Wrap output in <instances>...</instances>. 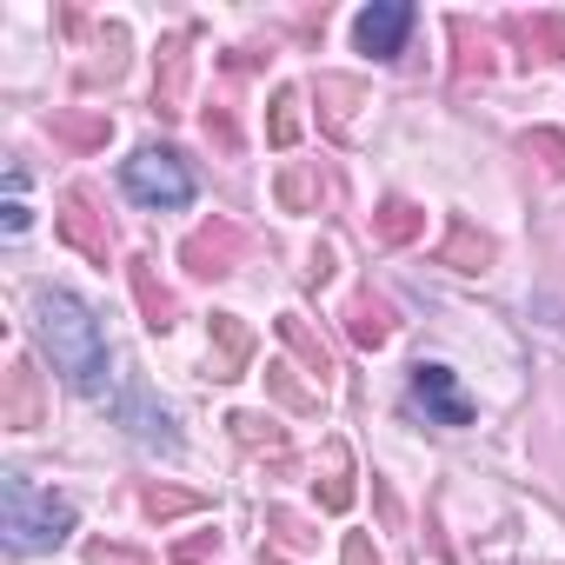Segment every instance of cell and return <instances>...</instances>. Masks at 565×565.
<instances>
[{
	"label": "cell",
	"instance_id": "9",
	"mask_svg": "<svg viewBox=\"0 0 565 565\" xmlns=\"http://www.w3.org/2000/svg\"><path fill=\"white\" fill-rule=\"evenodd\" d=\"M246 360H253V333L239 327V313H213V380H239Z\"/></svg>",
	"mask_w": 565,
	"mask_h": 565
},
{
	"label": "cell",
	"instance_id": "10",
	"mask_svg": "<svg viewBox=\"0 0 565 565\" xmlns=\"http://www.w3.org/2000/svg\"><path fill=\"white\" fill-rule=\"evenodd\" d=\"M8 426H14V433H34V426H41V373H34L28 360L8 366Z\"/></svg>",
	"mask_w": 565,
	"mask_h": 565
},
{
	"label": "cell",
	"instance_id": "28",
	"mask_svg": "<svg viewBox=\"0 0 565 565\" xmlns=\"http://www.w3.org/2000/svg\"><path fill=\"white\" fill-rule=\"evenodd\" d=\"M266 525L287 539V545H307V532H300V519H294V512H279V505H273V512H266Z\"/></svg>",
	"mask_w": 565,
	"mask_h": 565
},
{
	"label": "cell",
	"instance_id": "23",
	"mask_svg": "<svg viewBox=\"0 0 565 565\" xmlns=\"http://www.w3.org/2000/svg\"><path fill=\"white\" fill-rule=\"evenodd\" d=\"M525 153H545V173H565V134H525Z\"/></svg>",
	"mask_w": 565,
	"mask_h": 565
},
{
	"label": "cell",
	"instance_id": "31",
	"mask_svg": "<svg viewBox=\"0 0 565 565\" xmlns=\"http://www.w3.org/2000/svg\"><path fill=\"white\" fill-rule=\"evenodd\" d=\"M266 565H287V558H273V552H266Z\"/></svg>",
	"mask_w": 565,
	"mask_h": 565
},
{
	"label": "cell",
	"instance_id": "1",
	"mask_svg": "<svg viewBox=\"0 0 565 565\" xmlns=\"http://www.w3.org/2000/svg\"><path fill=\"white\" fill-rule=\"evenodd\" d=\"M34 333H41V347H47V360H54V373L74 386V393H107V333H100V320H94V307L87 300H74L67 287H41L34 294Z\"/></svg>",
	"mask_w": 565,
	"mask_h": 565
},
{
	"label": "cell",
	"instance_id": "19",
	"mask_svg": "<svg viewBox=\"0 0 565 565\" xmlns=\"http://www.w3.org/2000/svg\"><path fill=\"white\" fill-rule=\"evenodd\" d=\"M54 134L74 147H100L107 140V114H54Z\"/></svg>",
	"mask_w": 565,
	"mask_h": 565
},
{
	"label": "cell",
	"instance_id": "7",
	"mask_svg": "<svg viewBox=\"0 0 565 565\" xmlns=\"http://www.w3.org/2000/svg\"><path fill=\"white\" fill-rule=\"evenodd\" d=\"M61 233H67V246H81L94 266H107V259H114V226H107V213H94L87 186H74V193L61 200Z\"/></svg>",
	"mask_w": 565,
	"mask_h": 565
},
{
	"label": "cell",
	"instance_id": "15",
	"mask_svg": "<svg viewBox=\"0 0 565 565\" xmlns=\"http://www.w3.org/2000/svg\"><path fill=\"white\" fill-rule=\"evenodd\" d=\"M320 505H327V512H347V505H353V466H347V446H340V439L327 446V486H320Z\"/></svg>",
	"mask_w": 565,
	"mask_h": 565
},
{
	"label": "cell",
	"instance_id": "13",
	"mask_svg": "<svg viewBox=\"0 0 565 565\" xmlns=\"http://www.w3.org/2000/svg\"><path fill=\"white\" fill-rule=\"evenodd\" d=\"M279 340H287V347H294V353L307 360V373H313L320 386L333 380V353H327V340H320V333H313V327H307L300 313H279Z\"/></svg>",
	"mask_w": 565,
	"mask_h": 565
},
{
	"label": "cell",
	"instance_id": "26",
	"mask_svg": "<svg viewBox=\"0 0 565 565\" xmlns=\"http://www.w3.org/2000/svg\"><path fill=\"white\" fill-rule=\"evenodd\" d=\"M266 373H273V386H279V399H287V406H300V413H307V406H320V393H300V386L287 380L294 366H266Z\"/></svg>",
	"mask_w": 565,
	"mask_h": 565
},
{
	"label": "cell",
	"instance_id": "16",
	"mask_svg": "<svg viewBox=\"0 0 565 565\" xmlns=\"http://www.w3.org/2000/svg\"><path fill=\"white\" fill-rule=\"evenodd\" d=\"M180 100H186V54H180V41H167V81H153V107L180 114Z\"/></svg>",
	"mask_w": 565,
	"mask_h": 565
},
{
	"label": "cell",
	"instance_id": "29",
	"mask_svg": "<svg viewBox=\"0 0 565 565\" xmlns=\"http://www.w3.org/2000/svg\"><path fill=\"white\" fill-rule=\"evenodd\" d=\"M340 565H380V558H373V539H366V532H353V539H347V552H340Z\"/></svg>",
	"mask_w": 565,
	"mask_h": 565
},
{
	"label": "cell",
	"instance_id": "25",
	"mask_svg": "<svg viewBox=\"0 0 565 565\" xmlns=\"http://www.w3.org/2000/svg\"><path fill=\"white\" fill-rule=\"evenodd\" d=\"M87 565H147V558H140V552H127V545L94 539V545H87Z\"/></svg>",
	"mask_w": 565,
	"mask_h": 565
},
{
	"label": "cell",
	"instance_id": "14",
	"mask_svg": "<svg viewBox=\"0 0 565 565\" xmlns=\"http://www.w3.org/2000/svg\"><path fill=\"white\" fill-rule=\"evenodd\" d=\"M419 226H426V213H419L413 200H386V206H380V220H373V233H380L386 246H406V239H419Z\"/></svg>",
	"mask_w": 565,
	"mask_h": 565
},
{
	"label": "cell",
	"instance_id": "21",
	"mask_svg": "<svg viewBox=\"0 0 565 565\" xmlns=\"http://www.w3.org/2000/svg\"><path fill=\"white\" fill-rule=\"evenodd\" d=\"M347 327H353V340H360V347H386V333H393V327H386V313H380L373 300H353Z\"/></svg>",
	"mask_w": 565,
	"mask_h": 565
},
{
	"label": "cell",
	"instance_id": "11",
	"mask_svg": "<svg viewBox=\"0 0 565 565\" xmlns=\"http://www.w3.org/2000/svg\"><path fill=\"white\" fill-rule=\"evenodd\" d=\"M127 279H134V300H140L147 333H167V327H173V294L153 279V259H134V266H127Z\"/></svg>",
	"mask_w": 565,
	"mask_h": 565
},
{
	"label": "cell",
	"instance_id": "4",
	"mask_svg": "<svg viewBox=\"0 0 565 565\" xmlns=\"http://www.w3.org/2000/svg\"><path fill=\"white\" fill-rule=\"evenodd\" d=\"M114 419L134 433V446H147V452H180V426H173V413L153 406V393H147L140 380H127V386L114 393Z\"/></svg>",
	"mask_w": 565,
	"mask_h": 565
},
{
	"label": "cell",
	"instance_id": "22",
	"mask_svg": "<svg viewBox=\"0 0 565 565\" xmlns=\"http://www.w3.org/2000/svg\"><path fill=\"white\" fill-rule=\"evenodd\" d=\"M213 552H220V532H193V539L173 545V565H206Z\"/></svg>",
	"mask_w": 565,
	"mask_h": 565
},
{
	"label": "cell",
	"instance_id": "5",
	"mask_svg": "<svg viewBox=\"0 0 565 565\" xmlns=\"http://www.w3.org/2000/svg\"><path fill=\"white\" fill-rule=\"evenodd\" d=\"M413 406L426 413V426H472V399L459 393L452 366H439V360L413 366Z\"/></svg>",
	"mask_w": 565,
	"mask_h": 565
},
{
	"label": "cell",
	"instance_id": "8",
	"mask_svg": "<svg viewBox=\"0 0 565 565\" xmlns=\"http://www.w3.org/2000/svg\"><path fill=\"white\" fill-rule=\"evenodd\" d=\"M233 253H239V233L226 226V220H213V226H200L186 246H180V259H186V273H200V279H220L226 266H233Z\"/></svg>",
	"mask_w": 565,
	"mask_h": 565
},
{
	"label": "cell",
	"instance_id": "17",
	"mask_svg": "<svg viewBox=\"0 0 565 565\" xmlns=\"http://www.w3.org/2000/svg\"><path fill=\"white\" fill-rule=\"evenodd\" d=\"M226 426H233V439H239V446H266V452H287V433H279V426H273L266 413H233Z\"/></svg>",
	"mask_w": 565,
	"mask_h": 565
},
{
	"label": "cell",
	"instance_id": "27",
	"mask_svg": "<svg viewBox=\"0 0 565 565\" xmlns=\"http://www.w3.org/2000/svg\"><path fill=\"white\" fill-rule=\"evenodd\" d=\"M313 193H320V186H313L307 173H287V180H279V200H287V206H307Z\"/></svg>",
	"mask_w": 565,
	"mask_h": 565
},
{
	"label": "cell",
	"instance_id": "30",
	"mask_svg": "<svg viewBox=\"0 0 565 565\" xmlns=\"http://www.w3.org/2000/svg\"><path fill=\"white\" fill-rule=\"evenodd\" d=\"M0 226H8V233H28V206L8 200V206H0Z\"/></svg>",
	"mask_w": 565,
	"mask_h": 565
},
{
	"label": "cell",
	"instance_id": "12",
	"mask_svg": "<svg viewBox=\"0 0 565 565\" xmlns=\"http://www.w3.org/2000/svg\"><path fill=\"white\" fill-rule=\"evenodd\" d=\"M486 259H492V239H486L479 226L452 220V233H446V246H439V266H452V273H486Z\"/></svg>",
	"mask_w": 565,
	"mask_h": 565
},
{
	"label": "cell",
	"instance_id": "18",
	"mask_svg": "<svg viewBox=\"0 0 565 565\" xmlns=\"http://www.w3.org/2000/svg\"><path fill=\"white\" fill-rule=\"evenodd\" d=\"M266 140H273V147H294V140H300V94H294V87L273 94V127H266Z\"/></svg>",
	"mask_w": 565,
	"mask_h": 565
},
{
	"label": "cell",
	"instance_id": "3",
	"mask_svg": "<svg viewBox=\"0 0 565 565\" xmlns=\"http://www.w3.org/2000/svg\"><path fill=\"white\" fill-rule=\"evenodd\" d=\"M120 186L134 206H153V213H173V206H193L200 180L193 167L173 153V147H140L134 160H120Z\"/></svg>",
	"mask_w": 565,
	"mask_h": 565
},
{
	"label": "cell",
	"instance_id": "24",
	"mask_svg": "<svg viewBox=\"0 0 565 565\" xmlns=\"http://www.w3.org/2000/svg\"><path fill=\"white\" fill-rule=\"evenodd\" d=\"M140 505H147V512H153V519H173V512H193V505H200V499H193V492H160V486H153V492H147V499H140Z\"/></svg>",
	"mask_w": 565,
	"mask_h": 565
},
{
	"label": "cell",
	"instance_id": "20",
	"mask_svg": "<svg viewBox=\"0 0 565 565\" xmlns=\"http://www.w3.org/2000/svg\"><path fill=\"white\" fill-rule=\"evenodd\" d=\"M512 34H519V41H539V47H545V61H558V54H565V21H552V14H539V21H525V14H519V21H512Z\"/></svg>",
	"mask_w": 565,
	"mask_h": 565
},
{
	"label": "cell",
	"instance_id": "6",
	"mask_svg": "<svg viewBox=\"0 0 565 565\" xmlns=\"http://www.w3.org/2000/svg\"><path fill=\"white\" fill-rule=\"evenodd\" d=\"M413 21H419L413 0H373V8L353 21V41H360V54H373V61H399Z\"/></svg>",
	"mask_w": 565,
	"mask_h": 565
},
{
	"label": "cell",
	"instance_id": "2",
	"mask_svg": "<svg viewBox=\"0 0 565 565\" xmlns=\"http://www.w3.org/2000/svg\"><path fill=\"white\" fill-rule=\"evenodd\" d=\"M74 532V505L61 492H41L28 472H0V539L8 552H54Z\"/></svg>",
	"mask_w": 565,
	"mask_h": 565
}]
</instances>
